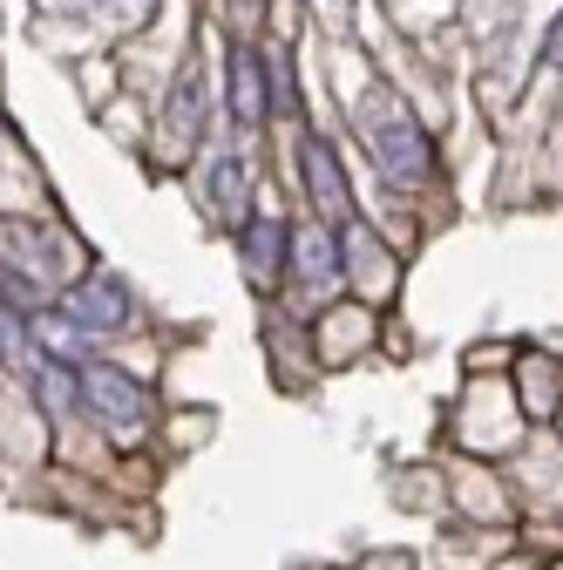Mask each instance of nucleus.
Returning <instances> with one entry per match:
<instances>
[{
  "label": "nucleus",
  "instance_id": "1",
  "mask_svg": "<svg viewBox=\"0 0 563 570\" xmlns=\"http://www.w3.org/2000/svg\"><path fill=\"white\" fill-rule=\"evenodd\" d=\"M360 136L374 142V157H381V170L394 177V184H428V136H421V122L401 109V96L394 89H367L360 96Z\"/></svg>",
  "mask_w": 563,
  "mask_h": 570
},
{
  "label": "nucleus",
  "instance_id": "2",
  "mask_svg": "<svg viewBox=\"0 0 563 570\" xmlns=\"http://www.w3.org/2000/svg\"><path fill=\"white\" fill-rule=\"evenodd\" d=\"M82 401H89L109 428H122V435H136V428L150 421V394H144V381L122 374V367H82Z\"/></svg>",
  "mask_w": 563,
  "mask_h": 570
},
{
  "label": "nucleus",
  "instance_id": "3",
  "mask_svg": "<svg viewBox=\"0 0 563 570\" xmlns=\"http://www.w3.org/2000/svg\"><path fill=\"white\" fill-rule=\"evenodd\" d=\"M61 320L68 326H82V333H109V326H129V293L109 278V272H96V278H82L76 293L61 299Z\"/></svg>",
  "mask_w": 563,
  "mask_h": 570
},
{
  "label": "nucleus",
  "instance_id": "4",
  "mask_svg": "<svg viewBox=\"0 0 563 570\" xmlns=\"http://www.w3.org/2000/svg\"><path fill=\"white\" fill-rule=\"evenodd\" d=\"M306 184H313V204H319V225H339L346 210H354V197H346V177H339V164H333V150L313 136L306 142Z\"/></svg>",
  "mask_w": 563,
  "mask_h": 570
},
{
  "label": "nucleus",
  "instance_id": "5",
  "mask_svg": "<svg viewBox=\"0 0 563 570\" xmlns=\"http://www.w3.org/2000/svg\"><path fill=\"white\" fill-rule=\"evenodd\" d=\"M238 245H245V265H251V278L265 285V278H278V265H286V245H293V232L278 225L271 210H258V218L245 225V238H238Z\"/></svg>",
  "mask_w": 563,
  "mask_h": 570
},
{
  "label": "nucleus",
  "instance_id": "6",
  "mask_svg": "<svg viewBox=\"0 0 563 570\" xmlns=\"http://www.w3.org/2000/svg\"><path fill=\"white\" fill-rule=\"evenodd\" d=\"M265 102H271V96H265V76H258V48H238V55H231V116H238V122H258Z\"/></svg>",
  "mask_w": 563,
  "mask_h": 570
},
{
  "label": "nucleus",
  "instance_id": "7",
  "mask_svg": "<svg viewBox=\"0 0 563 570\" xmlns=\"http://www.w3.org/2000/svg\"><path fill=\"white\" fill-rule=\"evenodd\" d=\"M197 122H204V102H197V76H184V82H177V102H170V122H164V142H170V150H184V142L197 136Z\"/></svg>",
  "mask_w": 563,
  "mask_h": 570
},
{
  "label": "nucleus",
  "instance_id": "8",
  "mask_svg": "<svg viewBox=\"0 0 563 570\" xmlns=\"http://www.w3.org/2000/svg\"><path fill=\"white\" fill-rule=\"evenodd\" d=\"M293 245H299V265H306L313 278H339V245L326 238V225H313V232H299Z\"/></svg>",
  "mask_w": 563,
  "mask_h": 570
},
{
  "label": "nucleus",
  "instance_id": "9",
  "mask_svg": "<svg viewBox=\"0 0 563 570\" xmlns=\"http://www.w3.org/2000/svg\"><path fill=\"white\" fill-rule=\"evenodd\" d=\"M210 204H218L225 218H238V204H245V164L238 157L218 164V177H210Z\"/></svg>",
  "mask_w": 563,
  "mask_h": 570
},
{
  "label": "nucleus",
  "instance_id": "10",
  "mask_svg": "<svg viewBox=\"0 0 563 570\" xmlns=\"http://www.w3.org/2000/svg\"><path fill=\"white\" fill-rule=\"evenodd\" d=\"M543 55H550V61H556V68H563V14H556V21H550V35H543Z\"/></svg>",
  "mask_w": 563,
  "mask_h": 570
}]
</instances>
